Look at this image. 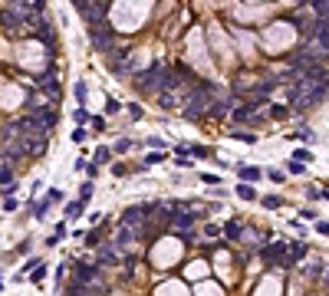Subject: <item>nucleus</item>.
Wrapping results in <instances>:
<instances>
[{
	"instance_id": "6e6552de",
	"label": "nucleus",
	"mask_w": 329,
	"mask_h": 296,
	"mask_svg": "<svg viewBox=\"0 0 329 296\" xmlns=\"http://www.w3.org/2000/svg\"><path fill=\"white\" fill-rule=\"evenodd\" d=\"M237 194H241L244 201H253V197H257V191H253L250 185H237Z\"/></svg>"
},
{
	"instance_id": "f257e3e1",
	"label": "nucleus",
	"mask_w": 329,
	"mask_h": 296,
	"mask_svg": "<svg viewBox=\"0 0 329 296\" xmlns=\"http://www.w3.org/2000/svg\"><path fill=\"white\" fill-rule=\"evenodd\" d=\"M145 13H148V3H135V10H129V3H119L112 10V20L119 23L122 30H129V27H138L145 20Z\"/></svg>"
},
{
	"instance_id": "423d86ee",
	"label": "nucleus",
	"mask_w": 329,
	"mask_h": 296,
	"mask_svg": "<svg viewBox=\"0 0 329 296\" xmlns=\"http://www.w3.org/2000/svg\"><path fill=\"white\" fill-rule=\"evenodd\" d=\"M158 296H188V286L185 283H164L158 290Z\"/></svg>"
},
{
	"instance_id": "1a4fd4ad",
	"label": "nucleus",
	"mask_w": 329,
	"mask_h": 296,
	"mask_svg": "<svg viewBox=\"0 0 329 296\" xmlns=\"http://www.w3.org/2000/svg\"><path fill=\"white\" fill-rule=\"evenodd\" d=\"M204 270H208L204 263H191V267H188L185 273H188V276H194V280H197V276H204Z\"/></svg>"
},
{
	"instance_id": "f8f14e48",
	"label": "nucleus",
	"mask_w": 329,
	"mask_h": 296,
	"mask_svg": "<svg viewBox=\"0 0 329 296\" xmlns=\"http://www.w3.org/2000/svg\"><path fill=\"white\" fill-rule=\"evenodd\" d=\"M0 181H10V171H7V168H0Z\"/></svg>"
},
{
	"instance_id": "7ed1b4c3",
	"label": "nucleus",
	"mask_w": 329,
	"mask_h": 296,
	"mask_svg": "<svg viewBox=\"0 0 329 296\" xmlns=\"http://www.w3.org/2000/svg\"><path fill=\"white\" fill-rule=\"evenodd\" d=\"M20 63H23V66H30V69H40V66H43V50H40L36 43L20 46Z\"/></svg>"
},
{
	"instance_id": "39448f33",
	"label": "nucleus",
	"mask_w": 329,
	"mask_h": 296,
	"mask_svg": "<svg viewBox=\"0 0 329 296\" xmlns=\"http://www.w3.org/2000/svg\"><path fill=\"white\" fill-rule=\"evenodd\" d=\"M0 102H3L7 109H13V106L20 102V89H17V86H3V89H0Z\"/></svg>"
},
{
	"instance_id": "9b49d317",
	"label": "nucleus",
	"mask_w": 329,
	"mask_h": 296,
	"mask_svg": "<svg viewBox=\"0 0 329 296\" xmlns=\"http://www.w3.org/2000/svg\"><path fill=\"white\" fill-rule=\"evenodd\" d=\"M316 230H319V234H326V237H329V224H316Z\"/></svg>"
},
{
	"instance_id": "0eeeda50",
	"label": "nucleus",
	"mask_w": 329,
	"mask_h": 296,
	"mask_svg": "<svg viewBox=\"0 0 329 296\" xmlns=\"http://www.w3.org/2000/svg\"><path fill=\"white\" fill-rule=\"evenodd\" d=\"M197 296H220V286H214V283H201V286H197Z\"/></svg>"
},
{
	"instance_id": "f03ea898",
	"label": "nucleus",
	"mask_w": 329,
	"mask_h": 296,
	"mask_svg": "<svg viewBox=\"0 0 329 296\" xmlns=\"http://www.w3.org/2000/svg\"><path fill=\"white\" fill-rule=\"evenodd\" d=\"M178 253H181V243L178 241H162L158 247H155V263H158V267H168Z\"/></svg>"
},
{
	"instance_id": "9d476101",
	"label": "nucleus",
	"mask_w": 329,
	"mask_h": 296,
	"mask_svg": "<svg viewBox=\"0 0 329 296\" xmlns=\"http://www.w3.org/2000/svg\"><path fill=\"white\" fill-rule=\"evenodd\" d=\"M241 175H244V178H247V181H253V178H257V175H260V171H257V168H244V171H241Z\"/></svg>"
},
{
	"instance_id": "20e7f679",
	"label": "nucleus",
	"mask_w": 329,
	"mask_h": 296,
	"mask_svg": "<svg viewBox=\"0 0 329 296\" xmlns=\"http://www.w3.org/2000/svg\"><path fill=\"white\" fill-rule=\"evenodd\" d=\"M188 50H191V59H194V66H201V69H211V66H208V53H204V46H201V36H197V33H191V36H188Z\"/></svg>"
}]
</instances>
